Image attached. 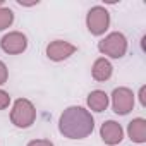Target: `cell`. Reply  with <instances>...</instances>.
Masks as SVG:
<instances>
[{
  "instance_id": "obj_9",
  "label": "cell",
  "mask_w": 146,
  "mask_h": 146,
  "mask_svg": "<svg viewBox=\"0 0 146 146\" xmlns=\"http://www.w3.org/2000/svg\"><path fill=\"white\" fill-rule=\"evenodd\" d=\"M112 72H113V67L112 64L105 58V57H100L93 62V67H91V76L95 81L98 83H103V81H108L112 78Z\"/></svg>"
},
{
  "instance_id": "obj_7",
  "label": "cell",
  "mask_w": 146,
  "mask_h": 146,
  "mask_svg": "<svg viewBox=\"0 0 146 146\" xmlns=\"http://www.w3.org/2000/svg\"><path fill=\"white\" fill-rule=\"evenodd\" d=\"M76 46L69 43V41H64V40H55V41H50L46 45V57L53 62H62L65 58H69L70 55L76 53Z\"/></svg>"
},
{
  "instance_id": "obj_17",
  "label": "cell",
  "mask_w": 146,
  "mask_h": 146,
  "mask_svg": "<svg viewBox=\"0 0 146 146\" xmlns=\"http://www.w3.org/2000/svg\"><path fill=\"white\" fill-rule=\"evenodd\" d=\"M0 7H4V0H0Z\"/></svg>"
},
{
  "instance_id": "obj_5",
  "label": "cell",
  "mask_w": 146,
  "mask_h": 146,
  "mask_svg": "<svg viewBox=\"0 0 146 146\" xmlns=\"http://www.w3.org/2000/svg\"><path fill=\"white\" fill-rule=\"evenodd\" d=\"M112 108L117 115H127L134 108V93L132 90L120 86L112 93Z\"/></svg>"
},
{
  "instance_id": "obj_11",
  "label": "cell",
  "mask_w": 146,
  "mask_h": 146,
  "mask_svg": "<svg viewBox=\"0 0 146 146\" xmlns=\"http://www.w3.org/2000/svg\"><path fill=\"white\" fill-rule=\"evenodd\" d=\"M108 102H110L108 95H107L105 91H102V90H95V91H91V93L88 95V100H86V103H88L90 110L98 112V113H100V112H103V110H107Z\"/></svg>"
},
{
  "instance_id": "obj_6",
  "label": "cell",
  "mask_w": 146,
  "mask_h": 146,
  "mask_svg": "<svg viewBox=\"0 0 146 146\" xmlns=\"http://www.w3.org/2000/svg\"><path fill=\"white\" fill-rule=\"evenodd\" d=\"M0 48L9 55H19L28 48V38L21 31H11L0 40Z\"/></svg>"
},
{
  "instance_id": "obj_12",
  "label": "cell",
  "mask_w": 146,
  "mask_h": 146,
  "mask_svg": "<svg viewBox=\"0 0 146 146\" xmlns=\"http://www.w3.org/2000/svg\"><path fill=\"white\" fill-rule=\"evenodd\" d=\"M12 23H14V12L9 7H0V31L11 28Z\"/></svg>"
},
{
  "instance_id": "obj_8",
  "label": "cell",
  "mask_w": 146,
  "mask_h": 146,
  "mask_svg": "<svg viewBox=\"0 0 146 146\" xmlns=\"http://www.w3.org/2000/svg\"><path fill=\"white\" fill-rule=\"evenodd\" d=\"M100 136H102V139H103L105 144L115 146V144H119V143L124 139V129H122V125H120L119 122H115V120H107V122H103L102 127H100Z\"/></svg>"
},
{
  "instance_id": "obj_1",
  "label": "cell",
  "mask_w": 146,
  "mask_h": 146,
  "mask_svg": "<svg viewBox=\"0 0 146 146\" xmlns=\"http://www.w3.org/2000/svg\"><path fill=\"white\" fill-rule=\"evenodd\" d=\"M95 129V119L84 107H67L58 117V132L67 139H84Z\"/></svg>"
},
{
  "instance_id": "obj_4",
  "label": "cell",
  "mask_w": 146,
  "mask_h": 146,
  "mask_svg": "<svg viewBox=\"0 0 146 146\" xmlns=\"http://www.w3.org/2000/svg\"><path fill=\"white\" fill-rule=\"evenodd\" d=\"M110 26V14L105 7L95 5L86 14V28L93 36H102Z\"/></svg>"
},
{
  "instance_id": "obj_16",
  "label": "cell",
  "mask_w": 146,
  "mask_h": 146,
  "mask_svg": "<svg viewBox=\"0 0 146 146\" xmlns=\"http://www.w3.org/2000/svg\"><path fill=\"white\" fill-rule=\"evenodd\" d=\"M139 102H141V107H146V86L139 88Z\"/></svg>"
},
{
  "instance_id": "obj_2",
  "label": "cell",
  "mask_w": 146,
  "mask_h": 146,
  "mask_svg": "<svg viewBox=\"0 0 146 146\" xmlns=\"http://www.w3.org/2000/svg\"><path fill=\"white\" fill-rule=\"evenodd\" d=\"M36 120V108L28 98H19L14 102L11 110V122L19 129H28Z\"/></svg>"
},
{
  "instance_id": "obj_14",
  "label": "cell",
  "mask_w": 146,
  "mask_h": 146,
  "mask_svg": "<svg viewBox=\"0 0 146 146\" xmlns=\"http://www.w3.org/2000/svg\"><path fill=\"white\" fill-rule=\"evenodd\" d=\"M7 79H9V69H7V65L2 60H0V86L5 84Z\"/></svg>"
},
{
  "instance_id": "obj_3",
  "label": "cell",
  "mask_w": 146,
  "mask_h": 146,
  "mask_svg": "<svg viewBox=\"0 0 146 146\" xmlns=\"http://www.w3.org/2000/svg\"><path fill=\"white\" fill-rule=\"evenodd\" d=\"M98 50L110 58H122L127 52V38L120 31H113L98 43Z\"/></svg>"
},
{
  "instance_id": "obj_10",
  "label": "cell",
  "mask_w": 146,
  "mask_h": 146,
  "mask_svg": "<svg viewBox=\"0 0 146 146\" xmlns=\"http://www.w3.org/2000/svg\"><path fill=\"white\" fill-rule=\"evenodd\" d=\"M127 134L131 137V141L134 143H146V120L143 117H136L129 122L127 125Z\"/></svg>"
},
{
  "instance_id": "obj_13",
  "label": "cell",
  "mask_w": 146,
  "mask_h": 146,
  "mask_svg": "<svg viewBox=\"0 0 146 146\" xmlns=\"http://www.w3.org/2000/svg\"><path fill=\"white\" fill-rule=\"evenodd\" d=\"M11 105V95L4 90H0V110H5Z\"/></svg>"
},
{
  "instance_id": "obj_15",
  "label": "cell",
  "mask_w": 146,
  "mask_h": 146,
  "mask_svg": "<svg viewBox=\"0 0 146 146\" xmlns=\"http://www.w3.org/2000/svg\"><path fill=\"white\" fill-rule=\"evenodd\" d=\"M28 146H53L50 139H33L28 143Z\"/></svg>"
}]
</instances>
